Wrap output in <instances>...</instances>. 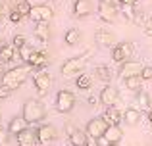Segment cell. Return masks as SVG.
Listing matches in <instances>:
<instances>
[{
  "label": "cell",
  "instance_id": "d4e9b609",
  "mask_svg": "<svg viewBox=\"0 0 152 146\" xmlns=\"http://www.w3.org/2000/svg\"><path fill=\"white\" fill-rule=\"evenodd\" d=\"M94 77H96L98 81L110 85V81H112V69L108 68V65H96V68H94Z\"/></svg>",
  "mask_w": 152,
  "mask_h": 146
},
{
  "label": "cell",
  "instance_id": "44dd1931",
  "mask_svg": "<svg viewBox=\"0 0 152 146\" xmlns=\"http://www.w3.org/2000/svg\"><path fill=\"white\" fill-rule=\"evenodd\" d=\"M104 137L108 139V142H110V144H119V140H121V137H123V131H121L119 125H110Z\"/></svg>",
  "mask_w": 152,
  "mask_h": 146
},
{
  "label": "cell",
  "instance_id": "30bf717a",
  "mask_svg": "<svg viewBox=\"0 0 152 146\" xmlns=\"http://www.w3.org/2000/svg\"><path fill=\"white\" fill-rule=\"evenodd\" d=\"M52 15H54V12H52L50 6H46V4H37V6H33L29 17L33 19L35 23H39V21H50Z\"/></svg>",
  "mask_w": 152,
  "mask_h": 146
},
{
  "label": "cell",
  "instance_id": "ac0fdd59",
  "mask_svg": "<svg viewBox=\"0 0 152 146\" xmlns=\"http://www.w3.org/2000/svg\"><path fill=\"white\" fill-rule=\"evenodd\" d=\"M35 38L42 44H46L50 38V27H48V21H39L35 25Z\"/></svg>",
  "mask_w": 152,
  "mask_h": 146
},
{
  "label": "cell",
  "instance_id": "e575fe53",
  "mask_svg": "<svg viewBox=\"0 0 152 146\" xmlns=\"http://www.w3.org/2000/svg\"><path fill=\"white\" fill-rule=\"evenodd\" d=\"M12 42L15 44V48H21L23 44H27V37H25V35H14Z\"/></svg>",
  "mask_w": 152,
  "mask_h": 146
},
{
  "label": "cell",
  "instance_id": "1f68e13d",
  "mask_svg": "<svg viewBox=\"0 0 152 146\" xmlns=\"http://www.w3.org/2000/svg\"><path fill=\"white\" fill-rule=\"evenodd\" d=\"M112 60L115 62V64H123L125 62V56H123L121 48H119V44H115L114 48H112Z\"/></svg>",
  "mask_w": 152,
  "mask_h": 146
},
{
  "label": "cell",
  "instance_id": "ba28073f",
  "mask_svg": "<svg viewBox=\"0 0 152 146\" xmlns=\"http://www.w3.org/2000/svg\"><path fill=\"white\" fill-rule=\"evenodd\" d=\"M33 83H35V89H37L39 96H45L50 90V85H52L50 73H46L45 69H39V71L33 75Z\"/></svg>",
  "mask_w": 152,
  "mask_h": 146
},
{
  "label": "cell",
  "instance_id": "484cf974",
  "mask_svg": "<svg viewBox=\"0 0 152 146\" xmlns=\"http://www.w3.org/2000/svg\"><path fill=\"white\" fill-rule=\"evenodd\" d=\"M75 86H77L79 90H89L91 86H93V77H91L89 73L77 75V79H75Z\"/></svg>",
  "mask_w": 152,
  "mask_h": 146
},
{
  "label": "cell",
  "instance_id": "6da1fadb",
  "mask_svg": "<svg viewBox=\"0 0 152 146\" xmlns=\"http://www.w3.org/2000/svg\"><path fill=\"white\" fill-rule=\"evenodd\" d=\"M23 117H25V121L29 125H39L42 123V119L46 117V108L45 104H42L41 100H37V98H29V100L23 104Z\"/></svg>",
  "mask_w": 152,
  "mask_h": 146
},
{
  "label": "cell",
  "instance_id": "b9f144b4",
  "mask_svg": "<svg viewBox=\"0 0 152 146\" xmlns=\"http://www.w3.org/2000/svg\"><path fill=\"white\" fill-rule=\"evenodd\" d=\"M4 73H6V64L0 62V75H4Z\"/></svg>",
  "mask_w": 152,
  "mask_h": 146
},
{
  "label": "cell",
  "instance_id": "bcb514c9",
  "mask_svg": "<svg viewBox=\"0 0 152 146\" xmlns=\"http://www.w3.org/2000/svg\"><path fill=\"white\" fill-rule=\"evenodd\" d=\"M110 146H118V144H110Z\"/></svg>",
  "mask_w": 152,
  "mask_h": 146
},
{
  "label": "cell",
  "instance_id": "cb8c5ba5",
  "mask_svg": "<svg viewBox=\"0 0 152 146\" xmlns=\"http://www.w3.org/2000/svg\"><path fill=\"white\" fill-rule=\"evenodd\" d=\"M142 81H145V79H142L141 75H135V77L123 79V86H125L127 90H133V92H141V89H142Z\"/></svg>",
  "mask_w": 152,
  "mask_h": 146
},
{
  "label": "cell",
  "instance_id": "603a6c76",
  "mask_svg": "<svg viewBox=\"0 0 152 146\" xmlns=\"http://www.w3.org/2000/svg\"><path fill=\"white\" fill-rule=\"evenodd\" d=\"M64 41L69 46L79 44V42H81V31H79L77 27H69V29L66 31V35H64Z\"/></svg>",
  "mask_w": 152,
  "mask_h": 146
},
{
  "label": "cell",
  "instance_id": "9c48e42d",
  "mask_svg": "<svg viewBox=\"0 0 152 146\" xmlns=\"http://www.w3.org/2000/svg\"><path fill=\"white\" fill-rule=\"evenodd\" d=\"M15 60H21L19 58V48H15L14 42H4L0 44V62L4 64H12Z\"/></svg>",
  "mask_w": 152,
  "mask_h": 146
},
{
  "label": "cell",
  "instance_id": "836d02e7",
  "mask_svg": "<svg viewBox=\"0 0 152 146\" xmlns=\"http://www.w3.org/2000/svg\"><path fill=\"white\" fill-rule=\"evenodd\" d=\"M23 19V14L18 10V8H12V12H10V21L12 23H19Z\"/></svg>",
  "mask_w": 152,
  "mask_h": 146
},
{
  "label": "cell",
  "instance_id": "7dc6e473",
  "mask_svg": "<svg viewBox=\"0 0 152 146\" xmlns=\"http://www.w3.org/2000/svg\"><path fill=\"white\" fill-rule=\"evenodd\" d=\"M54 2H60V0H54Z\"/></svg>",
  "mask_w": 152,
  "mask_h": 146
},
{
  "label": "cell",
  "instance_id": "8fae6325",
  "mask_svg": "<svg viewBox=\"0 0 152 146\" xmlns=\"http://www.w3.org/2000/svg\"><path fill=\"white\" fill-rule=\"evenodd\" d=\"M56 139H58V133H56V129L52 127V125H48V123L39 125V129H37V140L41 144H50V142H54Z\"/></svg>",
  "mask_w": 152,
  "mask_h": 146
},
{
  "label": "cell",
  "instance_id": "f35d334b",
  "mask_svg": "<svg viewBox=\"0 0 152 146\" xmlns=\"http://www.w3.org/2000/svg\"><path fill=\"white\" fill-rule=\"evenodd\" d=\"M8 137H10V133L0 129V146H8Z\"/></svg>",
  "mask_w": 152,
  "mask_h": 146
},
{
  "label": "cell",
  "instance_id": "5b68a950",
  "mask_svg": "<svg viewBox=\"0 0 152 146\" xmlns=\"http://www.w3.org/2000/svg\"><path fill=\"white\" fill-rule=\"evenodd\" d=\"M96 14L104 23H114L119 14V6H115L112 0H100L96 8Z\"/></svg>",
  "mask_w": 152,
  "mask_h": 146
},
{
  "label": "cell",
  "instance_id": "f546056e",
  "mask_svg": "<svg viewBox=\"0 0 152 146\" xmlns=\"http://www.w3.org/2000/svg\"><path fill=\"white\" fill-rule=\"evenodd\" d=\"M118 44H119V48H121V52H123V56H125V60H131V58H133V54H135L133 42L125 41V42H118Z\"/></svg>",
  "mask_w": 152,
  "mask_h": 146
},
{
  "label": "cell",
  "instance_id": "7bdbcfd3",
  "mask_svg": "<svg viewBox=\"0 0 152 146\" xmlns=\"http://www.w3.org/2000/svg\"><path fill=\"white\" fill-rule=\"evenodd\" d=\"M137 0H118V4H135Z\"/></svg>",
  "mask_w": 152,
  "mask_h": 146
},
{
  "label": "cell",
  "instance_id": "5bb4252c",
  "mask_svg": "<svg viewBox=\"0 0 152 146\" xmlns=\"http://www.w3.org/2000/svg\"><path fill=\"white\" fill-rule=\"evenodd\" d=\"M48 64H50L48 54H46L45 50H37L35 48V52H33V56H31V60H29L27 65H31V68H35V69H45Z\"/></svg>",
  "mask_w": 152,
  "mask_h": 146
},
{
  "label": "cell",
  "instance_id": "f1b7e54d",
  "mask_svg": "<svg viewBox=\"0 0 152 146\" xmlns=\"http://www.w3.org/2000/svg\"><path fill=\"white\" fill-rule=\"evenodd\" d=\"M33 52H35V48H33V44H23L21 48H19V58H21V62H25V64H29V60H31V56H33Z\"/></svg>",
  "mask_w": 152,
  "mask_h": 146
},
{
  "label": "cell",
  "instance_id": "ab89813d",
  "mask_svg": "<svg viewBox=\"0 0 152 146\" xmlns=\"http://www.w3.org/2000/svg\"><path fill=\"white\" fill-rule=\"evenodd\" d=\"M64 129H66V135H67V137H69V135H73V133L77 131V127H75L73 123H66V127H64Z\"/></svg>",
  "mask_w": 152,
  "mask_h": 146
},
{
  "label": "cell",
  "instance_id": "d6986e66",
  "mask_svg": "<svg viewBox=\"0 0 152 146\" xmlns=\"http://www.w3.org/2000/svg\"><path fill=\"white\" fill-rule=\"evenodd\" d=\"M102 117L108 121V125H119V123L123 121V113L119 112V110L115 108V106H108Z\"/></svg>",
  "mask_w": 152,
  "mask_h": 146
},
{
  "label": "cell",
  "instance_id": "83f0119b",
  "mask_svg": "<svg viewBox=\"0 0 152 146\" xmlns=\"http://www.w3.org/2000/svg\"><path fill=\"white\" fill-rule=\"evenodd\" d=\"M137 104H139V110H146V112H150L152 106H150V96L145 92V90H141L137 96Z\"/></svg>",
  "mask_w": 152,
  "mask_h": 146
},
{
  "label": "cell",
  "instance_id": "8992f818",
  "mask_svg": "<svg viewBox=\"0 0 152 146\" xmlns=\"http://www.w3.org/2000/svg\"><path fill=\"white\" fill-rule=\"evenodd\" d=\"M108 127H110V125H108V121L104 119V117H93V119H89L85 131L91 139H100V137L106 135Z\"/></svg>",
  "mask_w": 152,
  "mask_h": 146
},
{
  "label": "cell",
  "instance_id": "4316f807",
  "mask_svg": "<svg viewBox=\"0 0 152 146\" xmlns=\"http://www.w3.org/2000/svg\"><path fill=\"white\" fill-rule=\"evenodd\" d=\"M119 12H121V15L127 19V21L133 23L135 14H137V10H135V4H119Z\"/></svg>",
  "mask_w": 152,
  "mask_h": 146
},
{
  "label": "cell",
  "instance_id": "9a60e30c",
  "mask_svg": "<svg viewBox=\"0 0 152 146\" xmlns=\"http://www.w3.org/2000/svg\"><path fill=\"white\" fill-rule=\"evenodd\" d=\"M93 14V2L91 0H73V15L75 17H87Z\"/></svg>",
  "mask_w": 152,
  "mask_h": 146
},
{
  "label": "cell",
  "instance_id": "f6af8a7d",
  "mask_svg": "<svg viewBox=\"0 0 152 146\" xmlns=\"http://www.w3.org/2000/svg\"><path fill=\"white\" fill-rule=\"evenodd\" d=\"M2 17H4V10L0 8V21H2Z\"/></svg>",
  "mask_w": 152,
  "mask_h": 146
},
{
  "label": "cell",
  "instance_id": "4dcf8cb0",
  "mask_svg": "<svg viewBox=\"0 0 152 146\" xmlns=\"http://www.w3.org/2000/svg\"><path fill=\"white\" fill-rule=\"evenodd\" d=\"M15 8H18V10L23 14V17H29L31 10H33V4H31L29 0H19V2L15 4Z\"/></svg>",
  "mask_w": 152,
  "mask_h": 146
},
{
  "label": "cell",
  "instance_id": "60d3db41",
  "mask_svg": "<svg viewBox=\"0 0 152 146\" xmlns=\"http://www.w3.org/2000/svg\"><path fill=\"white\" fill-rule=\"evenodd\" d=\"M98 102H100V98H96V96H89V104H93V106H96Z\"/></svg>",
  "mask_w": 152,
  "mask_h": 146
},
{
  "label": "cell",
  "instance_id": "8d00e7d4",
  "mask_svg": "<svg viewBox=\"0 0 152 146\" xmlns=\"http://www.w3.org/2000/svg\"><path fill=\"white\" fill-rule=\"evenodd\" d=\"M12 92H14V90H12L10 86H6V85H0V98H8Z\"/></svg>",
  "mask_w": 152,
  "mask_h": 146
},
{
  "label": "cell",
  "instance_id": "277c9868",
  "mask_svg": "<svg viewBox=\"0 0 152 146\" xmlns=\"http://www.w3.org/2000/svg\"><path fill=\"white\" fill-rule=\"evenodd\" d=\"M56 110H58L60 113H69L71 110L75 108V104H77V98H75V94L71 92V90H58V94H56Z\"/></svg>",
  "mask_w": 152,
  "mask_h": 146
},
{
  "label": "cell",
  "instance_id": "4fadbf2b",
  "mask_svg": "<svg viewBox=\"0 0 152 146\" xmlns=\"http://www.w3.org/2000/svg\"><path fill=\"white\" fill-rule=\"evenodd\" d=\"M94 41L100 46H108V48H114L118 42H115V35L112 31H108L106 27H100V29L94 33Z\"/></svg>",
  "mask_w": 152,
  "mask_h": 146
},
{
  "label": "cell",
  "instance_id": "3957f363",
  "mask_svg": "<svg viewBox=\"0 0 152 146\" xmlns=\"http://www.w3.org/2000/svg\"><path fill=\"white\" fill-rule=\"evenodd\" d=\"M89 54H91V50H87L85 54H81V56H73V58H69V60H66L62 64V68H60L62 75H64V77H75V75H81L83 68H85L87 62H89Z\"/></svg>",
  "mask_w": 152,
  "mask_h": 146
},
{
  "label": "cell",
  "instance_id": "d590c367",
  "mask_svg": "<svg viewBox=\"0 0 152 146\" xmlns=\"http://www.w3.org/2000/svg\"><path fill=\"white\" fill-rule=\"evenodd\" d=\"M141 77L145 79V81H152V68H150V65H145V68H142Z\"/></svg>",
  "mask_w": 152,
  "mask_h": 146
},
{
  "label": "cell",
  "instance_id": "ee69618b",
  "mask_svg": "<svg viewBox=\"0 0 152 146\" xmlns=\"http://www.w3.org/2000/svg\"><path fill=\"white\" fill-rule=\"evenodd\" d=\"M146 119H148V123L152 125V110H150V112H148V113H146Z\"/></svg>",
  "mask_w": 152,
  "mask_h": 146
},
{
  "label": "cell",
  "instance_id": "d6a6232c",
  "mask_svg": "<svg viewBox=\"0 0 152 146\" xmlns=\"http://www.w3.org/2000/svg\"><path fill=\"white\" fill-rule=\"evenodd\" d=\"M148 15L145 14V12H137V14H135V19H133V23L135 25H141V27H145V23L148 21Z\"/></svg>",
  "mask_w": 152,
  "mask_h": 146
},
{
  "label": "cell",
  "instance_id": "e0dca14e",
  "mask_svg": "<svg viewBox=\"0 0 152 146\" xmlns=\"http://www.w3.org/2000/svg\"><path fill=\"white\" fill-rule=\"evenodd\" d=\"M27 127H31L29 123H27L25 121V117H12L10 119V123H8V133H10V135H18V133H21V131H25Z\"/></svg>",
  "mask_w": 152,
  "mask_h": 146
},
{
  "label": "cell",
  "instance_id": "74e56055",
  "mask_svg": "<svg viewBox=\"0 0 152 146\" xmlns=\"http://www.w3.org/2000/svg\"><path fill=\"white\" fill-rule=\"evenodd\" d=\"M142 31H145V35H146V37H150V38H152V17H150L148 21L145 23V27H142Z\"/></svg>",
  "mask_w": 152,
  "mask_h": 146
},
{
  "label": "cell",
  "instance_id": "7a4b0ae2",
  "mask_svg": "<svg viewBox=\"0 0 152 146\" xmlns=\"http://www.w3.org/2000/svg\"><path fill=\"white\" fill-rule=\"evenodd\" d=\"M29 68L31 65H19V68H14L10 71H6L2 75V85L10 86L12 90L19 89L27 81V77H29Z\"/></svg>",
  "mask_w": 152,
  "mask_h": 146
},
{
  "label": "cell",
  "instance_id": "ffe728a7",
  "mask_svg": "<svg viewBox=\"0 0 152 146\" xmlns=\"http://www.w3.org/2000/svg\"><path fill=\"white\" fill-rule=\"evenodd\" d=\"M67 139H69V144H71V146H89L91 137L87 135V131L83 133L81 129H77V131H75L73 135H69Z\"/></svg>",
  "mask_w": 152,
  "mask_h": 146
},
{
  "label": "cell",
  "instance_id": "52a82bcc",
  "mask_svg": "<svg viewBox=\"0 0 152 146\" xmlns=\"http://www.w3.org/2000/svg\"><path fill=\"white\" fill-rule=\"evenodd\" d=\"M142 68L145 65L137 60H125L123 64H119V79H129V77H135V75H141L142 73Z\"/></svg>",
  "mask_w": 152,
  "mask_h": 146
},
{
  "label": "cell",
  "instance_id": "7c38bea8",
  "mask_svg": "<svg viewBox=\"0 0 152 146\" xmlns=\"http://www.w3.org/2000/svg\"><path fill=\"white\" fill-rule=\"evenodd\" d=\"M98 98H100V104H104V106L108 108V106H115V104H118L119 92H118V89H114L112 85H106V86L100 90Z\"/></svg>",
  "mask_w": 152,
  "mask_h": 146
},
{
  "label": "cell",
  "instance_id": "2e32d148",
  "mask_svg": "<svg viewBox=\"0 0 152 146\" xmlns=\"http://www.w3.org/2000/svg\"><path fill=\"white\" fill-rule=\"evenodd\" d=\"M15 139H18V146H35L39 142L37 140V131H33L31 127H27L25 131L18 133Z\"/></svg>",
  "mask_w": 152,
  "mask_h": 146
},
{
  "label": "cell",
  "instance_id": "7402d4cb",
  "mask_svg": "<svg viewBox=\"0 0 152 146\" xmlns=\"http://www.w3.org/2000/svg\"><path fill=\"white\" fill-rule=\"evenodd\" d=\"M141 112L142 110H139V108H127L123 112V121L127 125H137L141 121Z\"/></svg>",
  "mask_w": 152,
  "mask_h": 146
}]
</instances>
